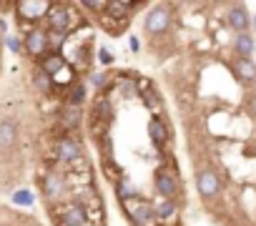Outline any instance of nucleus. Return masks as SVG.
Returning a JSON list of instances; mask_svg holds the SVG:
<instances>
[{
	"mask_svg": "<svg viewBox=\"0 0 256 226\" xmlns=\"http://www.w3.org/2000/svg\"><path fill=\"white\" fill-rule=\"evenodd\" d=\"M171 20H174V16H171V10H168L166 6H154V8L146 13V18H144V30H146V36H151V38H161V36L168 33Z\"/></svg>",
	"mask_w": 256,
	"mask_h": 226,
	"instance_id": "obj_1",
	"label": "nucleus"
},
{
	"mask_svg": "<svg viewBox=\"0 0 256 226\" xmlns=\"http://www.w3.org/2000/svg\"><path fill=\"white\" fill-rule=\"evenodd\" d=\"M196 191L204 201H214L221 194V176L214 168H201L196 171Z\"/></svg>",
	"mask_w": 256,
	"mask_h": 226,
	"instance_id": "obj_2",
	"label": "nucleus"
},
{
	"mask_svg": "<svg viewBox=\"0 0 256 226\" xmlns=\"http://www.w3.org/2000/svg\"><path fill=\"white\" fill-rule=\"evenodd\" d=\"M48 30H43V28H30L28 33H26V38H23V50L30 56V58H40V56H46L48 53Z\"/></svg>",
	"mask_w": 256,
	"mask_h": 226,
	"instance_id": "obj_3",
	"label": "nucleus"
},
{
	"mask_svg": "<svg viewBox=\"0 0 256 226\" xmlns=\"http://www.w3.org/2000/svg\"><path fill=\"white\" fill-rule=\"evenodd\" d=\"M126 214L131 216V221L136 226H154L156 224V214H154V206L146 204V201H131V204H123Z\"/></svg>",
	"mask_w": 256,
	"mask_h": 226,
	"instance_id": "obj_4",
	"label": "nucleus"
},
{
	"mask_svg": "<svg viewBox=\"0 0 256 226\" xmlns=\"http://www.w3.org/2000/svg\"><path fill=\"white\" fill-rule=\"evenodd\" d=\"M56 3H48V0H40V3H36V0H20V3L16 6V13L23 18V20H38V18H46L50 13Z\"/></svg>",
	"mask_w": 256,
	"mask_h": 226,
	"instance_id": "obj_5",
	"label": "nucleus"
},
{
	"mask_svg": "<svg viewBox=\"0 0 256 226\" xmlns=\"http://www.w3.org/2000/svg\"><path fill=\"white\" fill-rule=\"evenodd\" d=\"M154 186H156V191H158L164 198H171V201H174V196L178 194V178H176V174L168 171V168H158V171H156Z\"/></svg>",
	"mask_w": 256,
	"mask_h": 226,
	"instance_id": "obj_6",
	"label": "nucleus"
},
{
	"mask_svg": "<svg viewBox=\"0 0 256 226\" xmlns=\"http://www.w3.org/2000/svg\"><path fill=\"white\" fill-rule=\"evenodd\" d=\"M56 156H58L63 164H76V161L83 156V148H80V144H78L76 138L63 136V138L56 141Z\"/></svg>",
	"mask_w": 256,
	"mask_h": 226,
	"instance_id": "obj_7",
	"label": "nucleus"
},
{
	"mask_svg": "<svg viewBox=\"0 0 256 226\" xmlns=\"http://www.w3.org/2000/svg\"><path fill=\"white\" fill-rule=\"evenodd\" d=\"M226 23L228 28L238 36V33H248V26H251V16L244 6H231L228 13H226Z\"/></svg>",
	"mask_w": 256,
	"mask_h": 226,
	"instance_id": "obj_8",
	"label": "nucleus"
},
{
	"mask_svg": "<svg viewBox=\"0 0 256 226\" xmlns=\"http://www.w3.org/2000/svg\"><path fill=\"white\" fill-rule=\"evenodd\" d=\"M46 18H48V30H50V33H63V36H66V30H68V26H70V13H68L66 6H58V3H56Z\"/></svg>",
	"mask_w": 256,
	"mask_h": 226,
	"instance_id": "obj_9",
	"label": "nucleus"
},
{
	"mask_svg": "<svg viewBox=\"0 0 256 226\" xmlns=\"http://www.w3.org/2000/svg\"><path fill=\"white\" fill-rule=\"evenodd\" d=\"M66 191H68V184H66V176H63V174H48V176L43 178V194H46L48 198L58 201V198L66 196Z\"/></svg>",
	"mask_w": 256,
	"mask_h": 226,
	"instance_id": "obj_10",
	"label": "nucleus"
},
{
	"mask_svg": "<svg viewBox=\"0 0 256 226\" xmlns=\"http://www.w3.org/2000/svg\"><path fill=\"white\" fill-rule=\"evenodd\" d=\"M58 124H60L66 131H76V128H80V124H83V108H80V106H70V103H66V106L60 108V118H58Z\"/></svg>",
	"mask_w": 256,
	"mask_h": 226,
	"instance_id": "obj_11",
	"label": "nucleus"
},
{
	"mask_svg": "<svg viewBox=\"0 0 256 226\" xmlns=\"http://www.w3.org/2000/svg\"><path fill=\"white\" fill-rule=\"evenodd\" d=\"M18 126L10 121V118H3L0 121V151H10L16 144H18Z\"/></svg>",
	"mask_w": 256,
	"mask_h": 226,
	"instance_id": "obj_12",
	"label": "nucleus"
},
{
	"mask_svg": "<svg viewBox=\"0 0 256 226\" xmlns=\"http://www.w3.org/2000/svg\"><path fill=\"white\" fill-rule=\"evenodd\" d=\"M63 66H66V58L60 56V50H50V53H46V56H40V70L46 73V76H58L60 70H63Z\"/></svg>",
	"mask_w": 256,
	"mask_h": 226,
	"instance_id": "obj_13",
	"label": "nucleus"
},
{
	"mask_svg": "<svg viewBox=\"0 0 256 226\" xmlns=\"http://www.w3.org/2000/svg\"><path fill=\"white\" fill-rule=\"evenodd\" d=\"M234 73L241 83H256V63L251 58H236L234 60Z\"/></svg>",
	"mask_w": 256,
	"mask_h": 226,
	"instance_id": "obj_14",
	"label": "nucleus"
},
{
	"mask_svg": "<svg viewBox=\"0 0 256 226\" xmlns=\"http://www.w3.org/2000/svg\"><path fill=\"white\" fill-rule=\"evenodd\" d=\"M116 196H118L120 204H131V201L141 198V196H138V188L134 186L131 178H118V181H116Z\"/></svg>",
	"mask_w": 256,
	"mask_h": 226,
	"instance_id": "obj_15",
	"label": "nucleus"
},
{
	"mask_svg": "<svg viewBox=\"0 0 256 226\" xmlns=\"http://www.w3.org/2000/svg\"><path fill=\"white\" fill-rule=\"evenodd\" d=\"M148 138L156 144V146H164L168 141V128L161 118H151L148 121Z\"/></svg>",
	"mask_w": 256,
	"mask_h": 226,
	"instance_id": "obj_16",
	"label": "nucleus"
},
{
	"mask_svg": "<svg viewBox=\"0 0 256 226\" xmlns=\"http://www.w3.org/2000/svg\"><path fill=\"white\" fill-rule=\"evenodd\" d=\"M234 50H236L238 58H251V53H254V36L251 33H238L234 38Z\"/></svg>",
	"mask_w": 256,
	"mask_h": 226,
	"instance_id": "obj_17",
	"label": "nucleus"
},
{
	"mask_svg": "<svg viewBox=\"0 0 256 226\" xmlns=\"http://www.w3.org/2000/svg\"><path fill=\"white\" fill-rule=\"evenodd\" d=\"M86 218H88V214H86L83 206H70V208L60 216V224H63V226H83Z\"/></svg>",
	"mask_w": 256,
	"mask_h": 226,
	"instance_id": "obj_18",
	"label": "nucleus"
},
{
	"mask_svg": "<svg viewBox=\"0 0 256 226\" xmlns=\"http://www.w3.org/2000/svg\"><path fill=\"white\" fill-rule=\"evenodd\" d=\"M66 98H68L66 103H70V106H83L86 103V83L83 80H73Z\"/></svg>",
	"mask_w": 256,
	"mask_h": 226,
	"instance_id": "obj_19",
	"label": "nucleus"
},
{
	"mask_svg": "<svg viewBox=\"0 0 256 226\" xmlns=\"http://www.w3.org/2000/svg\"><path fill=\"white\" fill-rule=\"evenodd\" d=\"M33 86H36L40 93H50V90H53V78H50V76H46V73L38 68V70L33 73Z\"/></svg>",
	"mask_w": 256,
	"mask_h": 226,
	"instance_id": "obj_20",
	"label": "nucleus"
},
{
	"mask_svg": "<svg viewBox=\"0 0 256 226\" xmlns=\"http://www.w3.org/2000/svg\"><path fill=\"white\" fill-rule=\"evenodd\" d=\"M154 214H156V221H158V218H171V216L176 214V204H174L171 198H164L158 206H154Z\"/></svg>",
	"mask_w": 256,
	"mask_h": 226,
	"instance_id": "obj_21",
	"label": "nucleus"
},
{
	"mask_svg": "<svg viewBox=\"0 0 256 226\" xmlns=\"http://www.w3.org/2000/svg\"><path fill=\"white\" fill-rule=\"evenodd\" d=\"M113 83V76L108 73V70H103V73H96V76H90V86L96 88V90H106L108 86Z\"/></svg>",
	"mask_w": 256,
	"mask_h": 226,
	"instance_id": "obj_22",
	"label": "nucleus"
},
{
	"mask_svg": "<svg viewBox=\"0 0 256 226\" xmlns=\"http://www.w3.org/2000/svg\"><path fill=\"white\" fill-rule=\"evenodd\" d=\"M13 201H16L18 206H33L36 196H33V191H28V188H18V191L13 194Z\"/></svg>",
	"mask_w": 256,
	"mask_h": 226,
	"instance_id": "obj_23",
	"label": "nucleus"
},
{
	"mask_svg": "<svg viewBox=\"0 0 256 226\" xmlns=\"http://www.w3.org/2000/svg\"><path fill=\"white\" fill-rule=\"evenodd\" d=\"M3 40H6V46H8L13 53H20V50H23V38H18V36H6Z\"/></svg>",
	"mask_w": 256,
	"mask_h": 226,
	"instance_id": "obj_24",
	"label": "nucleus"
},
{
	"mask_svg": "<svg viewBox=\"0 0 256 226\" xmlns=\"http://www.w3.org/2000/svg\"><path fill=\"white\" fill-rule=\"evenodd\" d=\"M98 60H100L103 66H110V63H113V56H110V50H108V48H98Z\"/></svg>",
	"mask_w": 256,
	"mask_h": 226,
	"instance_id": "obj_25",
	"label": "nucleus"
},
{
	"mask_svg": "<svg viewBox=\"0 0 256 226\" xmlns=\"http://www.w3.org/2000/svg\"><path fill=\"white\" fill-rule=\"evenodd\" d=\"M128 48H131L134 53H138V50H141V43H138V38H131V40H128Z\"/></svg>",
	"mask_w": 256,
	"mask_h": 226,
	"instance_id": "obj_26",
	"label": "nucleus"
},
{
	"mask_svg": "<svg viewBox=\"0 0 256 226\" xmlns=\"http://www.w3.org/2000/svg\"><path fill=\"white\" fill-rule=\"evenodd\" d=\"M248 113H251V116H256V93L248 98Z\"/></svg>",
	"mask_w": 256,
	"mask_h": 226,
	"instance_id": "obj_27",
	"label": "nucleus"
}]
</instances>
